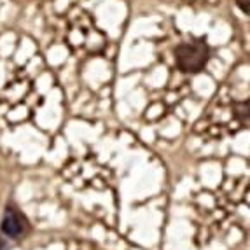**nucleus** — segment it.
I'll return each instance as SVG.
<instances>
[{
	"mask_svg": "<svg viewBox=\"0 0 250 250\" xmlns=\"http://www.w3.org/2000/svg\"><path fill=\"white\" fill-rule=\"evenodd\" d=\"M175 62L182 72H188V74L200 72L208 62V47L201 41L182 44L175 51Z\"/></svg>",
	"mask_w": 250,
	"mask_h": 250,
	"instance_id": "f257e3e1",
	"label": "nucleus"
},
{
	"mask_svg": "<svg viewBox=\"0 0 250 250\" xmlns=\"http://www.w3.org/2000/svg\"><path fill=\"white\" fill-rule=\"evenodd\" d=\"M2 231L13 238L20 236V233L23 231V221H21V217L13 208H9L5 212L4 221H2Z\"/></svg>",
	"mask_w": 250,
	"mask_h": 250,
	"instance_id": "f03ea898",
	"label": "nucleus"
},
{
	"mask_svg": "<svg viewBox=\"0 0 250 250\" xmlns=\"http://www.w3.org/2000/svg\"><path fill=\"white\" fill-rule=\"evenodd\" d=\"M238 5H240V9H242L243 13L249 14V0H236Z\"/></svg>",
	"mask_w": 250,
	"mask_h": 250,
	"instance_id": "7ed1b4c3",
	"label": "nucleus"
}]
</instances>
